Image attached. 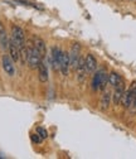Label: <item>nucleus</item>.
<instances>
[{"instance_id": "nucleus-11", "label": "nucleus", "mask_w": 136, "mask_h": 159, "mask_svg": "<svg viewBox=\"0 0 136 159\" xmlns=\"http://www.w3.org/2000/svg\"><path fill=\"white\" fill-rule=\"evenodd\" d=\"M76 73H77V80H78V82H83V80L86 77V65H85V58L81 57L80 58V62H78V66L76 68Z\"/></svg>"}, {"instance_id": "nucleus-2", "label": "nucleus", "mask_w": 136, "mask_h": 159, "mask_svg": "<svg viewBox=\"0 0 136 159\" xmlns=\"http://www.w3.org/2000/svg\"><path fill=\"white\" fill-rule=\"evenodd\" d=\"M108 84V75H106L105 70L97 71L92 80V89L94 91L97 90H105L106 85Z\"/></svg>"}, {"instance_id": "nucleus-1", "label": "nucleus", "mask_w": 136, "mask_h": 159, "mask_svg": "<svg viewBox=\"0 0 136 159\" xmlns=\"http://www.w3.org/2000/svg\"><path fill=\"white\" fill-rule=\"evenodd\" d=\"M10 39L19 48H20V51L25 48V44H27V42H25V33H24V30L19 25L14 24L11 27V37H10Z\"/></svg>"}, {"instance_id": "nucleus-19", "label": "nucleus", "mask_w": 136, "mask_h": 159, "mask_svg": "<svg viewBox=\"0 0 136 159\" xmlns=\"http://www.w3.org/2000/svg\"><path fill=\"white\" fill-rule=\"evenodd\" d=\"M134 106L136 107V93H135V100H134Z\"/></svg>"}, {"instance_id": "nucleus-3", "label": "nucleus", "mask_w": 136, "mask_h": 159, "mask_svg": "<svg viewBox=\"0 0 136 159\" xmlns=\"http://www.w3.org/2000/svg\"><path fill=\"white\" fill-rule=\"evenodd\" d=\"M81 58V44L80 43H73L69 51V59H71V68L76 71L77 66H78Z\"/></svg>"}, {"instance_id": "nucleus-17", "label": "nucleus", "mask_w": 136, "mask_h": 159, "mask_svg": "<svg viewBox=\"0 0 136 159\" xmlns=\"http://www.w3.org/2000/svg\"><path fill=\"white\" fill-rule=\"evenodd\" d=\"M30 139H32V142L35 143V144H41V143L44 140V139H43L39 134H38V133H37V134H32V135H30Z\"/></svg>"}, {"instance_id": "nucleus-15", "label": "nucleus", "mask_w": 136, "mask_h": 159, "mask_svg": "<svg viewBox=\"0 0 136 159\" xmlns=\"http://www.w3.org/2000/svg\"><path fill=\"white\" fill-rule=\"evenodd\" d=\"M124 82V80L122 77L119 75V73H116V72H111L108 75V84L115 89V87H117L119 85H121Z\"/></svg>"}, {"instance_id": "nucleus-16", "label": "nucleus", "mask_w": 136, "mask_h": 159, "mask_svg": "<svg viewBox=\"0 0 136 159\" xmlns=\"http://www.w3.org/2000/svg\"><path fill=\"white\" fill-rule=\"evenodd\" d=\"M111 92L110 91H105L102 97H101V110L102 111H106L108 107H110V104H111Z\"/></svg>"}, {"instance_id": "nucleus-10", "label": "nucleus", "mask_w": 136, "mask_h": 159, "mask_svg": "<svg viewBox=\"0 0 136 159\" xmlns=\"http://www.w3.org/2000/svg\"><path fill=\"white\" fill-rule=\"evenodd\" d=\"M85 65H86V71L87 73H92L96 71L97 68V59L94 58L93 54L88 53L86 57H85Z\"/></svg>"}, {"instance_id": "nucleus-4", "label": "nucleus", "mask_w": 136, "mask_h": 159, "mask_svg": "<svg viewBox=\"0 0 136 159\" xmlns=\"http://www.w3.org/2000/svg\"><path fill=\"white\" fill-rule=\"evenodd\" d=\"M135 93H136V82H132L131 87L124 92V96H122V100H121V104L125 109H129L134 105V100H135Z\"/></svg>"}, {"instance_id": "nucleus-14", "label": "nucleus", "mask_w": 136, "mask_h": 159, "mask_svg": "<svg viewBox=\"0 0 136 159\" xmlns=\"http://www.w3.org/2000/svg\"><path fill=\"white\" fill-rule=\"evenodd\" d=\"M9 41H10V39L8 38L7 29H5V27L3 25V23L0 22V47H2L4 51L8 49V47H9Z\"/></svg>"}, {"instance_id": "nucleus-12", "label": "nucleus", "mask_w": 136, "mask_h": 159, "mask_svg": "<svg viewBox=\"0 0 136 159\" xmlns=\"http://www.w3.org/2000/svg\"><path fill=\"white\" fill-rule=\"evenodd\" d=\"M124 92H125V84L124 82L121 85H119L117 87H115V91H113V95H112V100H113L115 105H119L121 102Z\"/></svg>"}, {"instance_id": "nucleus-13", "label": "nucleus", "mask_w": 136, "mask_h": 159, "mask_svg": "<svg viewBox=\"0 0 136 159\" xmlns=\"http://www.w3.org/2000/svg\"><path fill=\"white\" fill-rule=\"evenodd\" d=\"M33 43H34V47L38 49V52L41 53L42 58H46V54H47V46H46V42L43 41L42 38H39V37H34Z\"/></svg>"}, {"instance_id": "nucleus-18", "label": "nucleus", "mask_w": 136, "mask_h": 159, "mask_svg": "<svg viewBox=\"0 0 136 159\" xmlns=\"http://www.w3.org/2000/svg\"><path fill=\"white\" fill-rule=\"evenodd\" d=\"M37 133L39 134L43 139H47V138H48V131H47L44 128H42V126H38V128H37Z\"/></svg>"}, {"instance_id": "nucleus-5", "label": "nucleus", "mask_w": 136, "mask_h": 159, "mask_svg": "<svg viewBox=\"0 0 136 159\" xmlns=\"http://www.w3.org/2000/svg\"><path fill=\"white\" fill-rule=\"evenodd\" d=\"M61 56H62V49L59 47H57V46H53L52 51H50V63H52V67H53L54 72H57L58 70H59Z\"/></svg>"}, {"instance_id": "nucleus-8", "label": "nucleus", "mask_w": 136, "mask_h": 159, "mask_svg": "<svg viewBox=\"0 0 136 159\" xmlns=\"http://www.w3.org/2000/svg\"><path fill=\"white\" fill-rule=\"evenodd\" d=\"M8 51H9V56L10 58L14 61V63H18L19 61L22 59V53H20V48H19L11 39L9 41V47H8Z\"/></svg>"}, {"instance_id": "nucleus-6", "label": "nucleus", "mask_w": 136, "mask_h": 159, "mask_svg": "<svg viewBox=\"0 0 136 159\" xmlns=\"http://www.w3.org/2000/svg\"><path fill=\"white\" fill-rule=\"evenodd\" d=\"M71 70V59H69V53L66 51H62L61 56V63H59V71L63 76H68Z\"/></svg>"}, {"instance_id": "nucleus-7", "label": "nucleus", "mask_w": 136, "mask_h": 159, "mask_svg": "<svg viewBox=\"0 0 136 159\" xmlns=\"http://www.w3.org/2000/svg\"><path fill=\"white\" fill-rule=\"evenodd\" d=\"M2 66L3 70L5 71V73L8 76H14L15 75V66H14V61L10 58L9 54H4L2 58Z\"/></svg>"}, {"instance_id": "nucleus-9", "label": "nucleus", "mask_w": 136, "mask_h": 159, "mask_svg": "<svg viewBox=\"0 0 136 159\" xmlns=\"http://www.w3.org/2000/svg\"><path fill=\"white\" fill-rule=\"evenodd\" d=\"M38 80H39L42 84L48 82V80H49V72H48V67H47L46 58L41 62L39 67H38Z\"/></svg>"}]
</instances>
